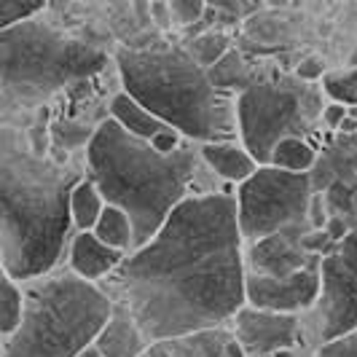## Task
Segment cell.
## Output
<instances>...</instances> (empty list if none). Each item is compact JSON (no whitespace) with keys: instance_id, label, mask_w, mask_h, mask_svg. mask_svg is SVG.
<instances>
[{"instance_id":"cell-8","label":"cell","mask_w":357,"mask_h":357,"mask_svg":"<svg viewBox=\"0 0 357 357\" xmlns=\"http://www.w3.org/2000/svg\"><path fill=\"white\" fill-rule=\"evenodd\" d=\"M314 185L309 172H290L274 164H261L250 178L236 185V213L245 242L282 231L293 223H306Z\"/></svg>"},{"instance_id":"cell-35","label":"cell","mask_w":357,"mask_h":357,"mask_svg":"<svg viewBox=\"0 0 357 357\" xmlns=\"http://www.w3.org/2000/svg\"><path fill=\"white\" fill-rule=\"evenodd\" d=\"M226 357H248V352H245V347L236 341V336H234L231 341H229V347H226Z\"/></svg>"},{"instance_id":"cell-17","label":"cell","mask_w":357,"mask_h":357,"mask_svg":"<svg viewBox=\"0 0 357 357\" xmlns=\"http://www.w3.org/2000/svg\"><path fill=\"white\" fill-rule=\"evenodd\" d=\"M91 231L97 234L105 245L116 248V250H124L126 255L135 252V223H132V218H129L121 207H116V204H107L105 210H102V215H100V220H97V226H94Z\"/></svg>"},{"instance_id":"cell-30","label":"cell","mask_w":357,"mask_h":357,"mask_svg":"<svg viewBox=\"0 0 357 357\" xmlns=\"http://www.w3.org/2000/svg\"><path fill=\"white\" fill-rule=\"evenodd\" d=\"M347 113H349V105H344V102H331V105L320 113V119H322V124H325V126L339 129L341 121L347 119Z\"/></svg>"},{"instance_id":"cell-15","label":"cell","mask_w":357,"mask_h":357,"mask_svg":"<svg viewBox=\"0 0 357 357\" xmlns=\"http://www.w3.org/2000/svg\"><path fill=\"white\" fill-rule=\"evenodd\" d=\"M107 113H110V119H116L119 124L124 126L129 135L143 137V140H151L153 135L169 129L167 121H161L153 110H148V107H145L140 100H135L129 91L113 94L110 102H107Z\"/></svg>"},{"instance_id":"cell-4","label":"cell","mask_w":357,"mask_h":357,"mask_svg":"<svg viewBox=\"0 0 357 357\" xmlns=\"http://www.w3.org/2000/svg\"><path fill=\"white\" fill-rule=\"evenodd\" d=\"M121 86L194 143H236V94L218 89L185 46L121 49Z\"/></svg>"},{"instance_id":"cell-36","label":"cell","mask_w":357,"mask_h":357,"mask_svg":"<svg viewBox=\"0 0 357 357\" xmlns=\"http://www.w3.org/2000/svg\"><path fill=\"white\" fill-rule=\"evenodd\" d=\"M339 132H341V135H355V132H357V119H352V116L347 113V119L341 121Z\"/></svg>"},{"instance_id":"cell-25","label":"cell","mask_w":357,"mask_h":357,"mask_svg":"<svg viewBox=\"0 0 357 357\" xmlns=\"http://www.w3.org/2000/svg\"><path fill=\"white\" fill-rule=\"evenodd\" d=\"M317 357H357V331L341 336L336 341H328L322 344Z\"/></svg>"},{"instance_id":"cell-20","label":"cell","mask_w":357,"mask_h":357,"mask_svg":"<svg viewBox=\"0 0 357 357\" xmlns=\"http://www.w3.org/2000/svg\"><path fill=\"white\" fill-rule=\"evenodd\" d=\"M210 78H213V84L218 89L234 91V94L255 86V84H250V68L245 65L242 54L234 52V49L215 68H210Z\"/></svg>"},{"instance_id":"cell-16","label":"cell","mask_w":357,"mask_h":357,"mask_svg":"<svg viewBox=\"0 0 357 357\" xmlns=\"http://www.w3.org/2000/svg\"><path fill=\"white\" fill-rule=\"evenodd\" d=\"M107 207L102 191L97 188V183L91 178H84L75 183L70 197V210H73V223L75 231H91L100 220L102 210Z\"/></svg>"},{"instance_id":"cell-22","label":"cell","mask_w":357,"mask_h":357,"mask_svg":"<svg viewBox=\"0 0 357 357\" xmlns=\"http://www.w3.org/2000/svg\"><path fill=\"white\" fill-rule=\"evenodd\" d=\"M46 0H0V27H11L24 19H36Z\"/></svg>"},{"instance_id":"cell-3","label":"cell","mask_w":357,"mask_h":357,"mask_svg":"<svg viewBox=\"0 0 357 357\" xmlns=\"http://www.w3.org/2000/svg\"><path fill=\"white\" fill-rule=\"evenodd\" d=\"M84 167L107 204L121 207L132 218L135 250L159 234L185 199L202 194L197 183H204V172L210 169L202 156V143L185 140L175 153H159L110 116L100 121L84 148Z\"/></svg>"},{"instance_id":"cell-21","label":"cell","mask_w":357,"mask_h":357,"mask_svg":"<svg viewBox=\"0 0 357 357\" xmlns=\"http://www.w3.org/2000/svg\"><path fill=\"white\" fill-rule=\"evenodd\" d=\"M185 49H188V54L197 59L204 70H210V68H215L226 54L231 52V40H229V36H223L218 30H207L202 36L185 40Z\"/></svg>"},{"instance_id":"cell-1","label":"cell","mask_w":357,"mask_h":357,"mask_svg":"<svg viewBox=\"0 0 357 357\" xmlns=\"http://www.w3.org/2000/svg\"><path fill=\"white\" fill-rule=\"evenodd\" d=\"M245 236L236 197H188L159 234L126 255L102 287L126 306L151 341L226 328L248 306Z\"/></svg>"},{"instance_id":"cell-11","label":"cell","mask_w":357,"mask_h":357,"mask_svg":"<svg viewBox=\"0 0 357 357\" xmlns=\"http://www.w3.org/2000/svg\"><path fill=\"white\" fill-rule=\"evenodd\" d=\"M231 331L236 341L245 347L248 357L277 355L282 349H293L298 341L301 320L298 314L271 312V309H255L242 306L231 322Z\"/></svg>"},{"instance_id":"cell-5","label":"cell","mask_w":357,"mask_h":357,"mask_svg":"<svg viewBox=\"0 0 357 357\" xmlns=\"http://www.w3.org/2000/svg\"><path fill=\"white\" fill-rule=\"evenodd\" d=\"M116 309L97 282L78 277L70 266L24 282V314L3 339V357H81L94 347Z\"/></svg>"},{"instance_id":"cell-37","label":"cell","mask_w":357,"mask_h":357,"mask_svg":"<svg viewBox=\"0 0 357 357\" xmlns=\"http://www.w3.org/2000/svg\"><path fill=\"white\" fill-rule=\"evenodd\" d=\"M81 357H102V355H100V352H97V349L91 347V349H86V352H84V355H81Z\"/></svg>"},{"instance_id":"cell-18","label":"cell","mask_w":357,"mask_h":357,"mask_svg":"<svg viewBox=\"0 0 357 357\" xmlns=\"http://www.w3.org/2000/svg\"><path fill=\"white\" fill-rule=\"evenodd\" d=\"M314 161H317V151L306 143L304 137H285L271 151L268 164H274L280 169H290V172H312Z\"/></svg>"},{"instance_id":"cell-34","label":"cell","mask_w":357,"mask_h":357,"mask_svg":"<svg viewBox=\"0 0 357 357\" xmlns=\"http://www.w3.org/2000/svg\"><path fill=\"white\" fill-rule=\"evenodd\" d=\"M143 357H175V355H172L169 341H151V347L145 349Z\"/></svg>"},{"instance_id":"cell-7","label":"cell","mask_w":357,"mask_h":357,"mask_svg":"<svg viewBox=\"0 0 357 357\" xmlns=\"http://www.w3.org/2000/svg\"><path fill=\"white\" fill-rule=\"evenodd\" d=\"M312 223H293L282 231L245 245L248 304L298 314L314 309L322 287V258L301 245Z\"/></svg>"},{"instance_id":"cell-13","label":"cell","mask_w":357,"mask_h":357,"mask_svg":"<svg viewBox=\"0 0 357 357\" xmlns=\"http://www.w3.org/2000/svg\"><path fill=\"white\" fill-rule=\"evenodd\" d=\"M148 347H151V339L145 336L135 314L121 304H116L110 320L94 341V349L102 357H143Z\"/></svg>"},{"instance_id":"cell-24","label":"cell","mask_w":357,"mask_h":357,"mask_svg":"<svg viewBox=\"0 0 357 357\" xmlns=\"http://www.w3.org/2000/svg\"><path fill=\"white\" fill-rule=\"evenodd\" d=\"M169 6L178 27H191L207 14V0H169Z\"/></svg>"},{"instance_id":"cell-10","label":"cell","mask_w":357,"mask_h":357,"mask_svg":"<svg viewBox=\"0 0 357 357\" xmlns=\"http://www.w3.org/2000/svg\"><path fill=\"white\" fill-rule=\"evenodd\" d=\"M312 312L322 344L357 331V229L322 258L320 298Z\"/></svg>"},{"instance_id":"cell-12","label":"cell","mask_w":357,"mask_h":357,"mask_svg":"<svg viewBox=\"0 0 357 357\" xmlns=\"http://www.w3.org/2000/svg\"><path fill=\"white\" fill-rule=\"evenodd\" d=\"M124 261V250H116V248L105 245L94 231H78L73 236L70 250H68V266L78 277L97 282V285H102Z\"/></svg>"},{"instance_id":"cell-32","label":"cell","mask_w":357,"mask_h":357,"mask_svg":"<svg viewBox=\"0 0 357 357\" xmlns=\"http://www.w3.org/2000/svg\"><path fill=\"white\" fill-rule=\"evenodd\" d=\"M325 231L331 234V239L339 245V242H344L349 234H352V229H349V223L341 218V215H333L331 220H328V226H325Z\"/></svg>"},{"instance_id":"cell-19","label":"cell","mask_w":357,"mask_h":357,"mask_svg":"<svg viewBox=\"0 0 357 357\" xmlns=\"http://www.w3.org/2000/svg\"><path fill=\"white\" fill-rule=\"evenodd\" d=\"M22 314H24V282L3 274V285H0V333H3V339L17 331Z\"/></svg>"},{"instance_id":"cell-23","label":"cell","mask_w":357,"mask_h":357,"mask_svg":"<svg viewBox=\"0 0 357 357\" xmlns=\"http://www.w3.org/2000/svg\"><path fill=\"white\" fill-rule=\"evenodd\" d=\"M325 91H328L333 100H341L344 105H355L357 102V70L347 73V75H328V78H325Z\"/></svg>"},{"instance_id":"cell-9","label":"cell","mask_w":357,"mask_h":357,"mask_svg":"<svg viewBox=\"0 0 357 357\" xmlns=\"http://www.w3.org/2000/svg\"><path fill=\"white\" fill-rule=\"evenodd\" d=\"M314 91H298L296 86L255 84L239 91L236 119H239V143L258 159V164L271 161V151L285 137H304L309 119L317 113L309 110Z\"/></svg>"},{"instance_id":"cell-38","label":"cell","mask_w":357,"mask_h":357,"mask_svg":"<svg viewBox=\"0 0 357 357\" xmlns=\"http://www.w3.org/2000/svg\"><path fill=\"white\" fill-rule=\"evenodd\" d=\"M349 116H352V119H357V102H355V105H349Z\"/></svg>"},{"instance_id":"cell-39","label":"cell","mask_w":357,"mask_h":357,"mask_svg":"<svg viewBox=\"0 0 357 357\" xmlns=\"http://www.w3.org/2000/svg\"><path fill=\"white\" fill-rule=\"evenodd\" d=\"M355 213H357V194H355Z\"/></svg>"},{"instance_id":"cell-26","label":"cell","mask_w":357,"mask_h":357,"mask_svg":"<svg viewBox=\"0 0 357 357\" xmlns=\"http://www.w3.org/2000/svg\"><path fill=\"white\" fill-rule=\"evenodd\" d=\"M185 140H188V137H183L175 126H169V129H164L159 135H153L148 143L153 145L159 153H175V151H180V148L185 145Z\"/></svg>"},{"instance_id":"cell-29","label":"cell","mask_w":357,"mask_h":357,"mask_svg":"<svg viewBox=\"0 0 357 357\" xmlns=\"http://www.w3.org/2000/svg\"><path fill=\"white\" fill-rule=\"evenodd\" d=\"M151 22H153L159 30H169V27L175 24L169 0H151Z\"/></svg>"},{"instance_id":"cell-33","label":"cell","mask_w":357,"mask_h":357,"mask_svg":"<svg viewBox=\"0 0 357 357\" xmlns=\"http://www.w3.org/2000/svg\"><path fill=\"white\" fill-rule=\"evenodd\" d=\"M296 75H298L301 81H317V78H322V65L314 56H309V59H304V62L298 65Z\"/></svg>"},{"instance_id":"cell-31","label":"cell","mask_w":357,"mask_h":357,"mask_svg":"<svg viewBox=\"0 0 357 357\" xmlns=\"http://www.w3.org/2000/svg\"><path fill=\"white\" fill-rule=\"evenodd\" d=\"M207 6L231 19H239L248 11V3H245V0H207Z\"/></svg>"},{"instance_id":"cell-27","label":"cell","mask_w":357,"mask_h":357,"mask_svg":"<svg viewBox=\"0 0 357 357\" xmlns=\"http://www.w3.org/2000/svg\"><path fill=\"white\" fill-rule=\"evenodd\" d=\"M301 245H304L309 252H317V255H328V252L336 250V242L331 239V234L325 231V229H312V231H306L304 239H301Z\"/></svg>"},{"instance_id":"cell-6","label":"cell","mask_w":357,"mask_h":357,"mask_svg":"<svg viewBox=\"0 0 357 357\" xmlns=\"http://www.w3.org/2000/svg\"><path fill=\"white\" fill-rule=\"evenodd\" d=\"M0 62L3 107L30 110L52 100L56 91L89 81L107 65V56L94 46L65 38L38 19H24L3 27Z\"/></svg>"},{"instance_id":"cell-2","label":"cell","mask_w":357,"mask_h":357,"mask_svg":"<svg viewBox=\"0 0 357 357\" xmlns=\"http://www.w3.org/2000/svg\"><path fill=\"white\" fill-rule=\"evenodd\" d=\"M86 167L38 156L30 140L6 124L0 132V266L30 282L62 266L75 236L70 197Z\"/></svg>"},{"instance_id":"cell-40","label":"cell","mask_w":357,"mask_h":357,"mask_svg":"<svg viewBox=\"0 0 357 357\" xmlns=\"http://www.w3.org/2000/svg\"><path fill=\"white\" fill-rule=\"evenodd\" d=\"M261 357H277V355H261Z\"/></svg>"},{"instance_id":"cell-28","label":"cell","mask_w":357,"mask_h":357,"mask_svg":"<svg viewBox=\"0 0 357 357\" xmlns=\"http://www.w3.org/2000/svg\"><path fill=\"white\" fill-rule=\"evenodd\" d=\"M309 223H312V229H325L328 226V202H325V197H322L320 191H314L312 194V202H309Z\"/></svg>"},{"instance_id":"cell-14","label":"cell","mask_w":357,"mask_h":357,"mask_svg":"<svg viewBox=\"0 0 357 357\" xmlns=\"http://www.w3.org/2000/svg\"><path fill=\"white\" fill-rule=\"evenodd\" d=\"M202 156L215 178H220L223 183H236V185L245 183L261 167L245 145L236 143H202Z\"/></svg>"}]
</instances>
